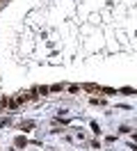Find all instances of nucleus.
<instances>
[{"instance_id": "obj_1", "label": "nucleus", "mask_w": 137, "mask_h": 151, "mask_svg": "<svg viewBox=\"0 0 137 151\" xmlns=\"http://www.w3.org/2000/svg\"><path fill=\"white\" fill-rule=\"evenodd\" d=\"M16 146H25V137H16Z\"/></svg>"}, {"instance_id": "obj_2", "label": "nucleus", "mask_w": 137, "mask_h": 151, "mask_svg": "<svg viewBox=\"0 0 137 151\" xmlns=\"http://www.w3.org/2000/svg\"><path fill=\"white\" fill-rule=\"evenodd\" d=\"M50 89H53V92H62V89H64V85H53Z\"/></svg>"}]
</instances>
